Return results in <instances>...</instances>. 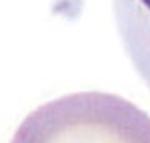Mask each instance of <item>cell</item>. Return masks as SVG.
<instances>
[{
    "mask_svg": "<svg viewBox=\"0 0 150 143\" xmlns=\"http://www.w3.org/2000/svg\"><path fill=\"white\" fill-rule=\"evenodd\" d=\"M10 143H150V115L122 96L74 92L29 112Z\"/></svg>",
    "mask_w": 150,
    "mask_h": 143,
    "instance_id": "1",
    "label": "cell"
},
{
    "mask_svg": "<svg viewBox=\"0 0 150 143\" xmlns=\"http://www.w3.org/2000/svg\"><path fill=\"white\" fill-rule=\"evenodd\" d=\"M112 10L124 50L150 89V0H112Z\"/></svg>",
    "mask_w": 150,
    "mask_h": 143,
    "instance_id": "2",
    "label": "cell"
}]
</instances>
